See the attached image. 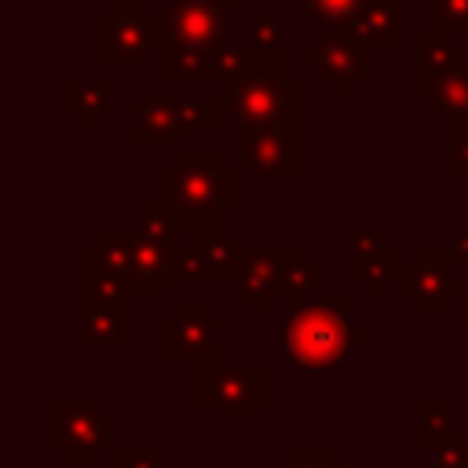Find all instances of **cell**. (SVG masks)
Masks as SVG:
<instances>
[{"mask_svg": "<svg viewBox=\"0 0 468 468\" xmlns=\"http://www.w3.org/2000/svg\"><path fill=\"white\" fill-rule=\"evenodd\" d=\"M369 333L351 325V300L347 296H322L285 314L282 322V362L300 373L303 384L333 380L336 366L355 351L366 347Z\"/></svg>", "mask_w": 468, "mask_h": 468, "instance_id": "6da1fadb", "label": "cell"}, {"mask_svg": "<svg viewBox=\"0 0 468 468\" xmlns=\"http://www.w3.org/2000/svg\"><path fill=\"white\" fill-rule=\"evenodd\" d=\"M165 197L179 208L190 234L219 230L216 223L234 208V161H223L216 146H183L165 165Z\"/></svg>", "mask_w": 468, "mask_h": 468, "instance_id": "7a4b0ae2", "label": "cell"}, {"mask_svg": "<svg viewBox=\"0 0 468 468\" xmlns=\"http://www.w3.org/2000/svg\"><path fill=\"white\" fill-rule=\"evenodd\" d=\"M223 117L234 121V128H296L300 124V84L285 73L252 69L245 80L216 88Z\"/></svg>", "mask_w": 468, "mask_h": 468, "instance_id": "3957f363", "label": "cell"}, {"mask_svg": "<svg viewBox=\"0 0 468 468\" xmlns=\"http://www.w3.org/2000/svg\"><path fill=\"white\" fill-rule=\"evenodd\" d=\"M48 442L69 464H99L102 450H117V417L95 395H55L48 402Z\"/></svg>", "mask_w": 468, "mask_h": 468, "instance_id": "277c9868", "label": "cell"}, {"mask_svg": "<svg viewBox=\"0 0 468 468\" xmlns=\"http://www.w3.org/2000/svg\"><path fill=\"white\" fill-rule=\"evenodd\" d=\"M95 245L106 256V263L117 267L132 282L135 300L139 296L161 300V296H168V285L179 282V263L183 260H176L161 245L139 238L135 230H102Z\"/></svg>", "mask_w": 468, "mask_h": 468, "instance_id": "5b68a950", "label": "cell"}, {"mask_svg": "<svg viewBox=\"0 0 468 468\" xmlns=\"http://www.w3.org/2000/svg\"><path fill=\"white\" fill-rule=\"evenodd\" d=\"M201 413H263L267 410V366L263 362H208L197 369Z\"/></svg>", "mask_w": 468, "mask_h": 468, "instance_id": "8992f818", "label": "cell"}, {"mask_svg": "<svg viewBox=\"0 0 468 468\" xmlns=\"http://www.w3.org/2000/svg\"><path fill=\"white\" fill-rule=\"evenodd\" d=\"M450 249L446 245H420L413 260L399 274V292L402 300L413 303L417 314H446L450 300H468V285L450 274Z\"/></svg>", "mask_w": 468, "mask_h": 468, "instance_id": "52a82bcc", "label": "cell"}, {"mask_svg": "<svg viewBox=\"0 0 468 468\" xmlns=\"http://www.w3.org/2000/svg\"><path fill=\"white\" fill-rule=\"evenodd\" d=\"M296 62L311 66L314 77L336 99H347L355 84H366L369 80V66L362 58V44L347 29H336V26H318L314 29V40L303 44V48H296Z\"/></svg>", "mask_w": 468, "mask_h": 468, "instance_id": "ba28073f", "label": "cell"}, {"mask_svg": "<svg viewBox=\"0 0 468 468\" xmlns=\"http://www.w3.org/2000/svg\"><path fill=\"white\" fill-rule=\"evenodd\" d=\"M230 161L249 168L256 183L263 179H300V124L296 128H234Z\"/></svg>", "mask_w": 468, "mask_h": 468, "instance_id": "9c48e42d", "label": "cell"}, {"mask_svg": "<svg viewBox=\"0 0 468 468\" xmlns=\"http://www.w3.org/2000/svg\"><path fill=\"white\" fill-rule=\"evenodd\" d=\"M216 311H205V303L186 292L176 311L165 314V362L168 366H208L216 362Z\"/></svg>", "mask_w": 468, "mask_h": 468, "instance_id": "30bf717a", "label": "cell"}, {"mask_svg": "<svg viewBox=\"0 0 468 468\" xmlns=\"http://www.w3.org/2000/svg\"><path fill=\"white\" fill-rule=\"evenodd\" d=\"M300 263L296 245H241V263H238V296L252 314H263L271 300H278L282 274Z\"/></svg>", "mask_w": 468, "mask_h": 468, "instance_id": "8fae6325", "label": "cell"}, {"mask_svg": "<svg viewBox=\"0 0 468 468\" xmlns=\"http://www.w3.org/2000/svg\"><path fill=\"white\" fill-rule=\"evenodd\" d=\"M230 11H234V0H168L165 4V22H168V33H172V44L234 48Z\"/></svg>", "mask_w": 468, "mask_h": 468, "instance_id": "7c38bea8", "label": "cell"}, {"mask_svg": "<svg viewBox=\"0 0 468 468\" xmlns=\"http://www.w3.org/2000/svg\"><path fill=\"white\" fill-rule=\"evenodd\" d=\"M154 18V15H150ZM150 18L121 15V11H102L99 15V62L106 66H143L157 51Z\"/></svg>", "mask_w": 468, "mask_h": 468, "instance_id": "4fadbf2b", "label": "cell"}, {"mask_svg": "<svg viewBox=\"0 0 468 468\" xmlns=\"http://www.w3.org/2000/svg\"><path fill=\"white\" fill-rule=\"evenodd\" d=\"M183 113L172 95H135L132 99V146L139 150H183Z\"/></svg>", "mask_w": 468, "mask_h": 468, "instance_id": "5bb4252c", "label": "cell"}, {"mask_svg": "<svg viewBox=\"0 0 468 468\" xmlns=\"http://www.w3.org/2000/svg\"><path fill=\"white\" fill-rule=\"evenodd\" d=\"M241 245H234L223 230L194 234V245L183 252L179 282H230L238 278Z\"/></svg>", "mask_w": 468, "mask_h": 468, "instance_id": "9a60e30c", "label": "cell"}, {"mask_svg": "<svg viewBox=\"0 0 468 468\" xmlns=\"http://www.w3.org/2000/svg\"><path fill=\"white\" fill-rule=\"evenodd\" d=\"M413 44H417V66H413V95L417 99H431V88L439 77L468 66V51L461 44H453L450 33L420 29V33H413Z\"/></svg>", "mask_w": 468, "mask_h": 468, "instance_id": "2e32d148", "label": "cell"}, {"mask_svg": "<svg viewBox=\"0 0 468 468\" xmlns=\"http://www.w3.org/2000/svg\"><path fill=\"white\" fill-rule=\"evenodd\" d=\"M80 289H84V307H106V303H135L132 282L106 263L99 245H84L80 252Z\"/></svg>", "mask_w": 468, "mask_h": 468, "instance_id": "e0dca14e", "label": "cell"}, {"mask_svg": "<svg viewBox=\"0 0 468 468\" xmlns=\"http://www.w3.org/2000/svg\"><path fill=\"white\" fill-rule=\"evenodd\" d=\"M362 48L395 51L402 44V0H369L347 26Z\"/></svg>", "mask_w": 468, "mask_h": 468, "instance_id": "ac0fdd59", "label": "cell"}, {"mask_svg": "<svg viewBox=\"0 0 468 468\" xmlns=\"http://www.w3.org/2000/svg\"><path fill=\"white\" fill-rule=\"evenodd\" d=\"M80 344L84 347H132L135 344V314H132V303L84 307Z\"/></svg>", "mask_w": 468, "mask_h": 468, "instance_id": "d6986e66", "label": "cell"}, {"mask_svg": "<svg viewBox=\"0 0 468 468\" xmlns=\"http://www.w3.org/2000/svg\"><path fill=\"white\" fill-rule=\"evenodd\" d=\"M135 234L146 238V241H154V245H161V249L172 252L176 260H183V252H186V234H190V230H186L179 208H176L168 197H150L146 208H143L139 219H135Z\"/></svg>", "mask_w": 468, "mask_h": 468, "instance_id": "ffe728a7", "label": "cell"}, {"mask_svg": "<svg viewBox=\"0 0 468 468\" xmlns=\"http://www.w3.org/2000/svg\"><path fill=\"white\" fill-rule=\"evenodd\" d=\"M66 110L80 117L88 132L102 124L117 110V84L113 80H69L66 84Z\"/></svg>", "mask_w": 468, "mask_h": 468, "instance_id": "44dd1931", "label": "cell"}, {"mask_svg": "<svg viewBox=\"0 0 468 468\" xmlns=\"http://www.w3.org/2000/svg\"><path fill=\"white\" fill-rule=\"evenodd\" d=\"M249 55L260 69L282 73L285 66V33H282V15H263L252 11L249 15Z\"/></svg>", "mask_w": 468, "mask_h": 468, "instance_id": "7402d4cb", "label": "cell"}, {"mask_svg": "<svg viewBox=\"0 0 468 468\" xmlns=\"http://www.w3.org/2000/svg\"><path fill=\"white\" fill-rule=\"evenodd\" d=\"M413 413H417V431L413 442L420 450H435L450 439L453 420H450V399L446 395H417L413 399Z\"/></svg>", "mask_w": 468, "mask_h": 468, "instance_id": "603a6c76", "label": "cell"}, {"mask_svg": "<svg viewBox=\"0 0 468 468\" xmlns=\"http://www.w3.org/2000/svg\"><path fill=\"white\" fill-rule=\"evenodd\" d=\"M227 48H190V44H168L165 55V77L172 84L179 80H208L216 58L223 55Z\"/></svg>", "mask_w": 468, "mask_h": 468, "instance_id": "cb8c5ba5", "label": "cell"}, {"mask_svg": "<svg viewBox=\"0 0 468 468\" xmlns=\"http://www.w3.org/2000/svg\"><path fill=\"white\" fill-rule=\"evenodd\" d=\"M402 249L399 245H388L373 263H362V267H351L347 263V278L351 282H362L366 285V296L369 300H377V296H384V285L388 282H399V274H402Z\"/></svg>", "mask_w": 468, "mask_h": 468, "instance_id": "d4e9b609", "label": "cell"}, {"mask_svg": "<svg viewBox=\"0 0 468 468\" xmlns=\"http://www.w3.org/2000/svg\"><path fill=\"white\" fill-rule=\"evenodd\" d=\"M428 102H431V106L439 110V117H446V121H468V66H461V69L439 77Z\"/></svg>", "mask_w": 468, "mask_h": 468, "instance_id": "484cf974", "label": "cell"}, {"mask_svg": "<svg viewBox=\"0 0 468 468\" xmlns=\"http://www.w3.org/2000/svg\"><path fill=\"white\" fill-rule=\"evenodd\" d=\"M314 285H318V271L311 263H292L285 274H282V285H278V303L285 314H296L300 307H307L314 300Z\"/></svg>", "mask_w": 468, "mask_h": 468, "instance_id": "4316f807", "label": "cell"}, {"mask_svg": "<svg viewBox=\"0 0 468 468\" xmlns=\"http://www.w3.org/2000/svg\"><path fill=\"white\" fill-rule=\"evenodd\" d=\"M183 113V132H216L219 128V99L216 95H176Z\"/></svg>", "mask_w": 468, "mask_h": 468, "instance_id": "83f0119b", "label": "cell"}, {"mask_svg": "<svg viewBox=\"0 0 468 468\" xmlns=\"http://www.w3.org/2000/svg\"><path fill=\"white\" fill-rule=\"evenodd\" d=\"M252 69H260V66L252 62L249 48H245V44H234V48H227V51L216 58V66H212L208 80H212L216 88H227V84H238V80H245Z\"/></svg>", "mask_w": 468, "mask_h": 468, "instance_id": "f1b7e54d", "label": "cell"}, {"mask_svg": "<svg viewBox=\"0 0 468 468\" xmlns=\"http://www.w3.org/2000/svg\"><path fill=\"white\" fill-rule=\"evenodd\" d=\"M369 0H303V11L318 22V26H336V29H347L351 18L366 7Z\"/></svg>", "mask_w": 468, "mask_h": 468, "instance_id": "f546056e", "label": "cell"}, {"mask_svg": "<svg viewBox=\"0 0 468 468\" xmlns=\"http://www.w3.org/2000/svg\"><path fill=\"white\" fill-rule=\"evenodd\" d=\"M113 468H168L165 446H117Z\"/></svg>", "mask_w": 468, "mask_h": 468, "instance_id": "4dcf8cb0", "label": "cell"}, {"mask_svg": "<svg viewBox=\"0 0 468 468\" xmlns=\"http://www.w3.org/2000/svg\"><path fill=\"white\" fill-rule=\"evenodd\" d=\"M431 29L468 33V0H431Z\"/></svg>", "mask_w": 468, "mask_h": 468, "instance_id": "1f68e13d", "label": "cell"}, {"mask_svg": "<svg viewBox=\"0 0 468 468\" xmlns=\"http://www.w3.org/2000/svg\"><path fill=\"white\" fill-rule=\"evenodd\" d=\"M282 468H336L333 446H285Z\"/></svg>", "mask_w": 468, "mask_h": 468, "instance_id": "d6a6232c", "label": "cell"}, {"mask_svg": "<svg viewBox=\"0 0 468 468\" xmlns=\"http://www.w3.org/2000/svg\"><path fill=\"white\" fill-rule=\"evenodd\" d=\"M431 468H468V435L461 428H453L450 439L431 450Z\"/></svg>", "mask_w": 468, "mask_h": 468, "instance_id": "836d02e7", "label": "cell"}, {"mask_svg": "<svg viewBox=\"0 0 468 468\" xmlns=\"http://www.w3.org/2000/svg\"><path fill=\"white\" fill-rule=\"evenodd\" d=\"M388 249V241L380 238V230H358L347 238V252H351V267H362V263H373L380 252Z\"/></svg>", "mask_w": 468, "mask_h": 468, "instance_id": "e575fe53", "label": "cell"}, {"mask_svg": "<svg viewBox=\"0 0 468 468\" xmlns=\"http://www.w3.org/2000/svg\"><path fill=\"white\" fill-rule=\"evenodd\" d=\"M446 179H453V183H468V135H461L457 143H450Z\"/></svg>", "mask_w": 468, "mask_h": 468, "instance_id": "d590c367", "label": "cell"}, {"mask_svg": "<svg viewBox=\"0 0 468 468\" xmlns=\"http://www.w3.org/2000/svg\"><path fill=\"white\" fill-rule=\"evenodd\" d=\"M446 249H450L453 263H468V230H453L450 241H446Z\"/></svg>", "mask_w": 468, "mask_h": 468, "instance_id": "8d00e7d4", "label": "cell"}, {"mask_svg": "<svg viewBox=\"0 0 468 468\" xmlns=\"http://www.w3.org/2000/svg\"><path fill=\"white\" fill-rule=\"evenodd\" d=\"M113 11H121V15H135V18H150V15H154L150 0H117Z\"/></svg>", "mask_w": 468, "mask_h": 468, "instance_id": "74e56055", "label": "cell"}, {"mask_svg": "<svg viewBox=\"0 0 468 468\" xmlns=\"http://www.w3.org/2000/svg\"><path fill=\"white\" fill-rule=\"evenodd\" d=\"M336 468H362V464H355V461H344V464H336Z\"/></svg>", "mask_w": 468, "mask_h": 468, "instance_id": "f35d334b", "label": "cell"}, {"mask_svg": "<svg viewBox=\"0 0 468 468\" xmlns=\"http://www.w3.org/2000/svg\"><path fill=\"white\" fill-rule=\"evenodd\" d=\"M464 329H468V300H464Z\"/></svg>", "mask_w": 468, "mask_h": 468, "instance_id": "ab89813d", "label": "cell"}]
</instances>
